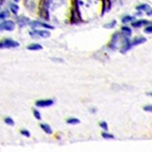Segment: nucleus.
<instances>
[{
    "mask_svg": "<svg viewBox=\"0 0 152 152\" xmlns=\"http://www.w3.org/2000/svg\"><path fill=\"white\" fill-rule=\"evenodd\" d=\"M9 15H10L9 12L7 10H4L1 12V13H0V21L3 20L5 18H7L9 16Z\"/></svg>",
    "mask_w": 152,
    "mask_h": 152,
    "instance_id": "dca6fc26",
    "label": "nucleus"
},
{
    "mask_svg": "<svg viewBox=\"0 0 152 152\" xmlns=\"http://www.w3.org/2000/svg\"><path fill=\"white\" fill-rule=\"evenodd\" d=\"M14 1H15V2H18V1H20V0H14Z\"/></svg>",
    "mask_w": 152,
    "mask_h": 152,
    "instance_id": "c85d7f7f",
    "label": "nucleus"
},
{
    "mask_svg": "<svg viewBox=\"0 0 152 152\" xmlns=\"http://www.w3.org/2000/svg\"><path fill=\"white\" fill-rule=\"evenodd\" d=\"M119 32H115L113 34L110 43L109 44V47L110 49L113 50H115L116 49V44L119 40Z\"/></svg>",
    "mask_w": 152,
    "mask_h": 152,
    "instance_id": "423d86ee",
    "label": "nucleus"
},
{
    "mask_svg": "<svg viewBox=\"0 0 152 152\" xmlns=\"http://www.w3.org/2000/svg\"><path fill=\"white\" fill-rule=\"evenodd\" d=\"M147 14L148 15H152V10H151L150 11H149L148 13H147Z\"/></svg>",
    "mask_w": 152,
    "mask_h": 152,
    "instance_id": "bb28decb",
    "label": "nucleus"
},
{
    "mask_svg": "<svg viewBox=\"0 0 152 152\" xmlns=\"http://www.w3.org/2000/svg\"><path fill=\"white\" fill-rule=\"evenodd\" d=\"M29 21L30 20L28 18L25 17H21L18 19V24H19V26L20 27H23L24 26H26V25H27L29 23Z\"/></svg>",
    "mask_w": 152,
    "mask_h": 152,
    "instance_id": "9d476101",
    "label": "nucleus"
},
{
    "mask_svg": "<svg viewBox=\"0 0 152 152\" xmlns=\"http://www.w3.org/2000/svg\"><path fill=\"white\" fill-rule=\"evenodd\" d=\"M34 117L39 121H40L42 119V116L40 113L37 110H34Z\"/></svg>",
    "mask_w": 152,
    "mask_h": 152,
    "instance_id": "4be33fe9",
    "label": "nucleus"
},
{
    "mask_svg": "<svg viewBox=\"0 0 152 152\" xmlns=\"http://www.w3.org/2000/svg\"><path fill=\"white\" fill-rule=\"evenodd\" d=\"M99 125L101 128H102L103 130H104L105 131H108V124L105 122V121H102L100 122Z\"/></svg>",
    "mask_w": 152,
    "mask_h": 152,
    "instance_id": "412c9836",
    "label": "nucleus"
},
{
    "mask_svg": "<svg viewBox=\"0 0 152 152\" xmlns=\"http://www.w3.org/2000/svg\"><path fill=\"white\" fill-rule=\"evenodd\" d=\"M30 25L34 28H37V27L42 26V27H43V28H46V29H54V27L50 26V25H49V24L43 23H41V22H39V21H32V23H30Z\"/></svg>",
    "mask_w": 152,
    "mask_h": 152,
    "instance_id": "0eeeda50",
    "label": "nucleus"
},
{
    "mask_svg": "<svg viewBox=\"0 0 152 152\" xmlns=\"http://www.w3.org/2000/svg\"><path fill=\"white\" fill-rule=\"evenodd\" d=\"M29 35L32 37H35V36H39L44 39H48V38L50 37V32L46 30H39L35 29L32 32H29Z\"/></svg>",
    "mask_w": 152,
    "mask_h": 152,
    "instance_id": "7ed1b4c3",
    "label": "nucleus"
},
{
    "mask_svg": "<svg viewBox=\"0 0 152 152\" xmlns=\"http://www.w3.org/2000/svg\"><path fill=\"white\" fill-rule=\"evenodd\" d=\"M20 46L18 42L12 39H6L2 42H0V49H10L15 48Z\"/></svg>",
    "mask_w": 152,
    "mask_h": 152,
    "instance_id": "f257e3e1",
    "label": "nucleus"
},
{
    "mask_svg": "<svg viewBox=\"0 0 152 152\" xmlns=\"http://www.w3.org/2000/svg\"><path fill=\"white\" fill-rule=\"evenodd\" d=\"M148 21L146 20H138L136 22L132 23V26L134 28H140L141 26H144V25H146L147 24H148Z\"/></svg>",
    "mask_w": 152,
    "mask_h": 152,
    "instance_id": "1a4fd4ad",
    "label": "nucleus"
},
{
    "mask_svg": "<svg viewBox=\"0 0 152 152\" xmlns=\"http://www.w3.org/2000/svg\"><path fill=\"white\" fill-rule=\"evenodd\" d=\"M122 31L127 37L130 36L132 34V30L129 27H126V26L122 27Z\"/></svg>",
    "mask_w": 152,
    "mask_h": 152,
    "instance_id": "2eb2a0df",
    "label": "nucleus"
},
{
    "mask_svg": "<svg viewBox=\"0 0 152 152\" xmlns=\"http://www.w3.org/2000/svg\"><path fill=\"white\" fill-rule=\"evenodd\" d=\"M147 94H148V96H152V91H151V92H150V93H147Z\"/></svg>",
    "mask_w": 152,
    "mask_h": 152,
    "instance_id": "cd10ccee",
    "label": "nucleus"
},
{
    "mask_svg": "<svg viewBox=\"0 0 152 152\" xmlns=\"http://www.w3.org/2000/svg\"><path fill=\"white\" fill-rule=\"evenodd\" d=\"M116 20H113L111 22L107 23L104 25V28L106 29H112L114 27L116 26Z\"/></svg>",
    "mask_w": 152,
    "mask_h": 152,
    "instance_id": "f3484780",
    "label": "nucleus"
},
{
    "mask_svg": "<svg viewBox=\"0 0 152 152\" xmlns=\"http://www.w3.org/2000/svg\"><path fill=\"white\" fill-rule=\"evenodd\" d=\"M66 122H67V124H71V125H76L80 123V121L79 119L74 118L68 119Z\"/></svg>",
    "mask_w": 152,
    "mask_h": 152,
    "instance_id": "ddd939ff",
    "label": "nucleus"
},
{
    "mask_svg": "<svg viewBox=\"0 0 152 152\" xmlns=\"http://www.w3.org/2000/svg\"><path fill=\"white\" fill-rule=\"evenodd\" d=\"M54 102L53 100L51 99H46V100H38L35 103V105L38 107L45 108V107H49L54 104Z\"/></svg>",
    "mask_w": 152,
    "mask_h": 152,
    "instance_id": "20e7f679",
    "label": "nucleus"
},
{
    "mask_svg": "<svg viewBox=\"0 0 152 152\" xmlns=\"http://www.w3.org/2000/svg\"><path fill=\"white\" fill-rule=\"evenodd\" d=\"M132 44L130 42V39L127 37H125L124 45L123 47L122 48V49L120 50V52L122 54H125L127 51H129V50H130L132 49Z\"/></svg>",
    "mask_w": 152,
    "mask_h": 152,
    "instance_id": "39448f33",
    "label": "nucleus"
},
{
    "mask_svg": "<svg viewBox=\"0 0 152 152\" xmlns=\"http://www.w3.org/2000/svg\"><path fill=\"white\" fill-rule=\"evenodd\" d=\"M20 133L24 136H26V137H31V133L27 130H22L20 132Z\"/></svg>",
    "mask_w": 152,
    "mask_h": 152,
    "instance_id": "b1692460",
    "label": "nucleus"
},
{
    "mask_svg": "<svg viewBox=\"0 0 152 152\" xmlns=\"http://www.w3.org/2000/svg\"><path fill=\"white\" fill-rule=\"evenodd\" d=\"M134 19V18L133 17H131V16H129V15L125 16V17H124L122 19V22L124 24H126V23H129V22L133 21Z\"/></svg>",
    "mask_w": 152,
    "mask_h": 152,
    "instance_id": "a211bd4d",
    "label": "nucleus"
},
{
    "mask_svg": "<svg viewBox=\"0 0 152 152\" xmlns=\"http://www.w3.org/2000/svg\"><path fill=\"white\" fill-rule=\"evenodd\" d=\"M144 32L147 34H152V26L145 28Z\"/></svg>",
    "mask_w": 152,
    "mask_h": 152,
    "instance_id": "a878e982",
    "label": "nucleus"
},
{
    "mask_svg": "<svg viewBox=\"0 0 152 152\" xmlns=\"http://www.w3.org/2000/svg\"><path fill=\"white\" fill-rule=\"evenodd\" d=\"M143 109L145 111L152 113V105H145Z\"/></svg>",
    "mask_w": 152,
    "mask_h": 152,
    "instance_id": "393cba45",
    "label": "nucleus"
},
{
    "mask_svg": "<svg viewBox=\"0 0 152 152\" xmlns=\"http://www.w3.org/2000/svg\"><path fill=\"white\" fill-rule=\"evenodd\" d=\"M15 27V23L12 20H6L0 23V31H12Z\"/></svg>",
    "mask_w": 152,
    "mask_h": 152,
    "instance_id": "f03ea898",
    "label": "nucleus"
},
{
    "mask_svg": "<svg viewBox=\"0 0 152 152\" xmlns=\"http://www.w3.org/2000/svg\"><path fill=\"white\" fill-rule=\"evenodd\" d=\"M102 136L104 139H115V136H114V135H113L111 134H110V133H106V132L102 133Z\"/></svg>",
    "mask_w": 152,
    "mask_h": 152,
    "instance_id": "aec40b11",
    "label": "nucleus"
},
{
    "mask_svg": "<svg viewBox=\"0 0 152 152\" xmlns=\"http://www.w3.org/2000/svg\"><path fill=\"white\" fill-rule=\"evenodd\" d=\"M40 127L47 134H51L53 133V129L50 127V125L47 124H40Z\"/></svg>",
    "mask_w": 152,
    "mask_h": 152,
    "instance_id": "9b49d317",
    "label": "nucleus"
},
{
    "mask_svg": "<svg viewBox=\"0 0 152 152\" xmlns=\"http://www.w3.org/2000/svg\"><path fill=\"white\" fill-rule=\"evenodd\" d=\"M147 39L145 37H137L135 38V39L133 40L132 42V46H137L139 45L143 44L147 42Z\"/></svg>",
    "mask_w": 152,
    "mask_h": 152,
    "instance_id": "6e6552de",
    "label": "nucleus"
},
{
    "mask_svg": "<svg viewBox=\"0 0 152 152\" xmlns=\"http://www.w3.org/2000/svg\"><path fill=\"white\" fill-rule=\"evenodd\" d=\"M148 8H149V6L146 4H141L140 6H139L138 7H137V9L139 10H146L147 9H148Z\"/></svg>",
    "mask_w": 152,
    "mask_h": 152,
    "instance_id": "5701e85b",
    "label": "nucleus"
},
{
    "mask_svg": "<svg viewBox=\"0 0 152 152\" xmlns=\"http://www.w3.org/2000/svg\"><path fill=\"white\" fill-rule=\"evenodd\" d=\"M1 0H0V5H1Z\"/></svg>",
    "mask_w": 152,
    "mask_h": 152,
    "instance_id": "c756f323",
    "label": "nucleus"
},
{
    "mask_svg": "<svg viewBox=\"0 0 152 152\" xmlns=\"http://www.w3.org/2000/svg\"><path fill=\"white\" fill-rule=\"evenodd\" d=\"M10 7V10H11L12 13H13L15 15L17 14L18 12V10H19V7H18V6L17 4H11Z\"/></svg>",
    "mask_w": 152,
    "mask_h": 152,
    "instance_id": "4468645a",
    "label": "nucleus"
},
{
    "mask_svg": "<svg viewBox=\"0 0 152 152\" xmlns=\"http://www.w3.org/2000/svg\"><path fill=\"white\" fill-rule=\"evenodd\" d=\"M43 46L40 44H32L27 47V49L30 50H39L43 49Z\"/></svg>",
    "mask_w": 152,
    "mask_h": 152,
    "instance_id": "f8f14e48",
    "label": "nucleus"
},
{
    "mask_svg": "<svg viewBox=\"0 0 152 152\" xmlns=\"http://www.w3.org/2000/svg\"><path fill=\"white\" fill-rule=\"evenodd\" d=\"M4 122L10 126H14L15 125V122L14 121V119L10 118V117H7L6 118L4 119Z\"/></svg>",
    "mask_w": 152,
    "mask_h": 152,
    "instance_id": "6ab92c4d",
    "label": "nucleus"
}]
</instances>
